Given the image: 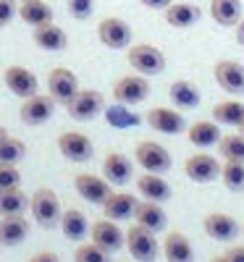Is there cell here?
<instances>
[{"label":"cell","instance_id":"36","mask_svg":"<svg viewBox=\"0 0 244 262\" xmlns=\"http://www.w3.org/2000/svg\"><path fill=\"white\" fill-rule=\"evenodd\" d=\"M74 262H110V252H105L103 247H97L95 242H90V244L76 247Z\"/></svg>","mask_w":244,"mask_h":262},{"label":"cell","instance_id":"35","mask_svg":"<svg viewBox=\"0 0 244 262\" xmlns=\"http://www.w3.org/2000/svg\"><path fill=\"white\" fill-rule=\"evenodd\" d=\"M27 155V144L16 139V137H6L3 142H0V163H8V165H16L21 163Z\"/></svg>","mask_w":244,"mask_h":262},{"label":"cell","instance_id":"2","mask_svg":"<svg viewBox=\"0 0 244 262\" xmlns=\"http://www.w3.org/2000/svg\"><path fill=\"white\" fill-rule=\"evenodd\" d=\"M126 60L129 66L142 76H158L166 71V55L163 50H158L155 45H131L126 48Z\"/></svg>","mask_w":244,"mask_h":262},{"label":"cell","instance_id":"1","mask_svg":"<svg viewBox=\"0 0 244 262\" xmlns=\"http://www.w3.org/2000/svg\"><path fill=\"white\" fill-rule=\"evenodd\" d=\"M29 210H32V217L37 221V226L42 228H55L60 226V200L53 189H37L32 196H29Z\"/></svg>","mask_w":244,"mask_h":262},{"label":"cell","instance_id":"46","mask_svg":"<svg viewBox=\"0 0 244 262\" xmlns=\"http://www.w3.org/2000/svg\"><path fill=\"white\" fill-rule=\"evenodd\" d=\"M6 137H8V131H6V128H3V126H0V142H3V139H6Z\"/></svg>","mask_w":244,"mask_h":262},{"label":"cell","instance_id":"32","mask_svg":"<svg viewBox=\"0 0 244 262\" xmlns=\"http://www.w3.org/2000/svg\"><path fill=\"white\" fill-rule=\"evenodd\" d=\"M27 207H29V196L21 191L18 186L0 191V217H3V215H21Z\"/></svg>","mask_w":244,"mask_h":262},{"label":"cell","instance_id":"42","mask_svg":"<svg viewBox=\"0 0 244 262\" xmlns=\"http://www.w3.org/2000/svg\"><path fill=\"white\" fill-rule=\"evenodd\" d=\"M226 259L229 262H244V247H231L226 252Z\"/></svg>","mask_w":244,"mask_h":262},{"label":"cell","instance_id":"12","mask_svg":"<svg viewBox=\"0 0 244 262\" xmlns=\"http://www.w3.org/2000/svg\"><path fill=\"white\" fill-rule=\"evenodd\" d=\"M74 189L82 200H87L90 205H105V200L113 194V184L100 179V176H92V173H79L74 179Z\"/></svg>","mask_w":244,"mask_h":262},{"label":"cell","instance_id":"9","mask_svg":"<svg viewBox=\"0 0 244 262\" xmlns=\"http://www.w3.org/2000/svg\"><path fill=\"white\" fill-rule=\"evenodd\" d=\"M184 173L194 184H213L215 179H220V163L208 152H194L184 160Z\"/></svg>","mask_w":244,"mask_h":262},{"label":"cell","instance_id":"31","mask_svg":"<svg viewBox=\"0 0 244 262\" xmlns=\"http://www.w3.org/2000/svg\"><path fill=\"white\" fill-rule=\"evenodd\" d=\"M213 121L218 126L239 128L241 121H244V102H239V100H223V102L213 105Z\"/></svg>","mask_w":244,"mask_h":262},{"label":"cell","instance_id":"19","mask_svg":"<svg viewBox=\"0 0 244 262\" xmlns=\"http://www.w3.org/2000/svg\"><path fill=\"white\" fill-rule=\"evenodd\" d=\"M32 39H34V45L42 48V50H48V53H60L69 48V34H66L58 24H42V27H34L32 29Z\"/></svg>","mask_w":244,"mask_h":262},{"label":"cell","instance_id":"18","mask_svg":"<svg viewBox=\"0 0 244 262\" xmlns=\"http://www.w3.org/2000/svg\"><path fill=\"white\" fill-rule=\"evenodd\" d=\"M202 228H205V233L210 238H215V242H234V238L239 236V223L229 212H210V215H205Z\"/></svg>","mask_w":244,"mask_h":262},{"label":"cell","instance_id":"16","mask_svg":"<svg viewBox=\"0 0 244 262\" xmlns=\"http://www.w3.org/2000/svg\"><path fill=\"white\" fill-rule=\"evenodd\" d=\"M103 176L113 186H126L134 179V163H131L124 152H108L103 160Z\"/></svg>","mask_w":244,"mask_h":262},{"label":"cell","instance_id":"40","mask_svg":"<svg viewBox=\"0 0 244 262\" xmlns=\"http://www.w3.org/2000/svg\"><path fill=\"white\" fill-rule=\"evenodd\" d=\"M16 16H18V3L16 0H0V29L8 27Z\"/></svg>","mask_w":244,"mask_h":262},{"label":"cell","instance_id":"24","mask_svg":"<svg viewBox=\"0 0 244 262\" xmlns=\"http://www.w3.org/2000/svg\"><path fill=\"white\" fill-rule=\"evenodd\" d=\"M134 210H137V200L134 194H126V191H118V194L113 191L103 205L108 221H129V217H134Z\"/></svg>","mask_w":244,"mask_h":262},{"label":"cell","instance_id":"34","mask_svg":"<svg viewBox=\"0 0 244 262\" xmlns=\"http://www.w3.org/2000/svg\"><path fill=\"white\" fill-rule=\"evenodd\" d=\"M220 181L229 191H244V163H231L223 160L220 165Z\"/></svg>","mask_w":244,"mask_h":262},{"label":"cell","instance_id":"27","mask_svg":"<svg viewBox=\"0 0 244 262\" xmlns=\"http://www.w3.org/2000/svg\"><path fill=\"white\" fill-rule=\"evenodd\" d=\"M163 254L166 262H194V249L192 242L181 231H171L163 242Z\"/></svg>","mask_w":244,"mask_h":262},{"label":"cell","instance_id":"44","mask_svg":"<svg viewBox=\"0 0 244 262\" xmlns=\"http://www.w3.org/2000/svg\"><path fill=\"white\" fill-rule=\"evenodd\" d=\"M236 42H239V45L244 48V16H241V21L236 24Z\"/></svg>","mask_w":244,"mask_h":262},{"label":"cell","instance_id":"21","mask_svg":"<svg viewBox=\"0 0 244 262\" xmlns=\"http://www.w3.org/2000/svg\"><path fill=\"white\" fill-rule=\"evenodd\" d=\"M137 191L145 196V200H150V202H168L171 200V184L163 179V176H158V173H145V176H139L137 179Z\"/></svg>","mask_w":244,"mask_h":262},{"label":"cell","instance_id":"28","mask_svg":"<svg viewBox=\"0 0 244 262\" xmlns=\"http://www.w3.org/2000/svg\"><path fill=\"white\" fill-rule=\"evenodd\" d=\"M210 18L220 27H236L241 21V0H210Z\"/></svg>","mask_w":244,"mask_h":262},{"label":"cell","instance_id":"45","mask_svg":"<svg viewBox=\"0 0 244 262\" xmlns=\"http://www.w3.org/2000/svg\"><path fill=\"white\" fill-rule=\"evenodd\" d=\"M210 262H229V259H226V254H218V257H213Z\"/></svg>","mask_w":244,"mask_h":262},{"label":"cell","instance_id":"13","mask_svg":"<svg viewBox=\"0 0 244 262\" xmlns=\"http://www.w3.org/2000/svg\"><path fill=\"white\" fill-rule=\"evenodd\" d=\"M213 76L223 92H229L234 97L244 95V66L239 60H218L213 69Z\"/></svg>","mask_w":244,"mask_h":262},{"label":"cell","instance_id":"26","mask_svg":"<svg viewBox=\"0 0 244 262\" xmlns=\"http://www.w3.org/2000/svg\"><path fill=\"white\" fill-rule=\"evenodd\" d=\"M187 139L197 149L215 147L220 142V126L215 121H194L192 126H187Z\"/></svg>","mask_w":244,"mask_h":262},{"label":"cell","instance_id":"14","mask_svg":"<svg viewBox=\"0 0 244 262\" xmlns=\"http://www.w3.org/2000/svg\"><path fill=\"white\" fill-rule=\"evenodd\" d=\"M147 126L155 128L158 134H184L187 131V121L184 116L176 111V107H152V111H147L145 116Z\"/></svg>","mask_w":244,"mask_h":262},{"label":"cell","instance_id":"33","mask_svg":"<svg viewBox=\"0 0 244 262\" xmlns=\"http://www.w3.org/2000/svg\"><path fill=\"white\" fill-rule=\"evenodd\" d=\"M218 155L231 163H244V134H226L218 142Z\"/></svg>","mask_w":244,"mask_h":262},{"label":"cell","instance_id":"30","mask_svg":"<svg viewBox=\"0 0 244 262\" xmlns=\"http://www.w3.org/2000/svg\"><path fill=\"white\" fill-rule=\"evenodd\" d=\"M60 231L66 238H71V242H82V238L90 233V223H87V215L82 210H63L60 215Z\"/></svg>","mask_w":244,"mask_h":262},{"label":"cell","instance_id":"38","mask_svg":"<svg viewBox=\"0 0 244 262\" xmlns=\"http://www.w3.org/2000/svg\"><path fill=\"white\" fill-rule=\"evenodd\" d=\"M21 184V173L16 165H8V163H0V191L3 189H16Z\"/></svg>","mask_w":244,"mask_h":262},{"label":"cell","instance_id":"4","mask_svg":"<svg viewBox=\"0 0 244 262\" xmlns=\"http://www.w3.org/2000/svg\"><path fill=\"white\" fill-rule=\"evenodd\" d=\"M126 249L137 262H152L160 254V244L155 238V233L139 223H134L126 231Z\"/></svg>","mask_w":244,"mask_h":262},{"label":"cell","instance_id":"7","mask_svg":"<svg viewBox=\"0 0 244 262\" xmlns=\"http://www.w3.org/2000/svg\"><path fill=\"white\" fill-rule=\"evenodd\" d=\"M79 90H82V86H79L76 74L69 71V69H63V66H58V69H53V71L48 74V95H50L58 105H69V102L76 97Z\"/></svg>","mask_w":244,"mask_h":262},{"label":"cell","instance_id":"15","mask_svg":"<svg viewBox=\"0 0 244 262\" xmlns=\"http://www.w3.org/2000/svg\"><path fill=\"white\" fill-rule=\"evenodd\" d=\"M3 81H6L8 90L16 97H21V100H27V97L39 92V79L34 76V71L24 69V66H8L6 74H3Z\"/></svg>","mask_w":244,"mask_h":262},{"label":"cell","instance_id":"11","mask_svg":"<svg viewBox=\"0 0 244 262\" xmlns=\"http://www.w3.org/2000/svg\"><path fill=\"white\" fill-rule=\"evenodd\" d=\"M53 111H55V100L50 95L37 92V95H32V97H27L24 102H21L18 116L27 126H42V123H48L53 118Z\"/></svg>","mask_w":244,"mask_h":262},{"label":"cell","instance_id":"5","mask_svg":"<svg viewBox=\"0 0 244 262\" xmlns=\"http://www.w3.org/2000/svg\"><path fill=\"white\" fill-rule=\"evenodd\" d=\"M97 37L105 48L110 50H126L131 48V37H134V32H131V27L126 24L124 18L118 16H108L103 18L97 24Z\"/></svg>","mask_w":244,"mask_h":262},{"label":"cell","instance_id":"6","mask_svg":"<svg viewBox=\"0 0 244 262\" xmlns=\"http://www.w3.org/2000/svg\"><path fill=\"white\" fill-rule=\"evenodd\" d=\"M113 97L121 105H139L150 97V79L142 74H129L121 76L113 84Z\"/></svg>","mask_w":244,"mask_h":262},{"label":"cell","instance_id":"25","mask_svg":"<svg viewBox=\"0 0 244 262\" xmlns=\"http://www.w3.org/2000/svg\"><path fill=\"white\" fill-rule=\"evenodd\" d=\"M168 97L173 102L176 111H194V107L199 105V100H202V95H199V90L187 81V79H179V81H173L168 86Z\"/></svg>","mask_w":244,"mask_h":262},{"label":"cell","instance_id":"3","mask_svg":"<svg viewBox=\"0 0 244 262\" xmlns=\"http://www.w3.org/2000/svg\"><path fill=\"white\" fill-rule=\"evenodd\" d=\"M134 160H137V165H139L145 173H158V176L168 173L171 165H173L171 152H168L163 144L152 142V139H145V142L137 144V149H134Z\"/></svg>","mask_w":244,"mask_h":262},{"label":"cell","instance_id":"39","mask_svg":"<svg viewBox=\"0 0 244 262\" xmlns=\"http://www.w3.org/2000/svg\"><path fill=\"white\" fill-rule=\"evenodd\" d=\"M95 11V0H69V13L76 21H87Z\"/></svg>","mask_w":244,"mask_h":262},{"label":"cell","instance_id":"37","mask_svg":"<svg viewBox=\"0 0 244 262\" xmlns=\"http://www.w3.org/2000/svg\"><path fill=\"white\" fill-rule=\"evenodd\" d=\"M105 118H108V123H110V126H131V123L137 126V123H139V118H137V116H131L121 102H118V105H113V107H108Z\"/></svg>","mask_w":244,"mask_h":262},{"label":"cell","instance_id":"20","mask_svg":"<svg viewBox=\"0 0 244 262\" xmlns=\"http://www.w3.org/2000/svg\"><path fill=\"white\" fill-rule=\"evenodd\" d=\"M29 233V221L24 215H3L0 217V244L18 247Z\"/></svg>","mask_w":244,"mask_h":262},{"label":"cell","instance_id":"8","mask_svg":"<svg viewBox=\"0 0 244 262\" xmlns=\"http://www.w3.org/2000/svg\"><path fill=\"white\" fill-rule=\"evenodd\" d=\"M58 149H60V155L71 163H87L95 155L92 139L87 134H82V131H63L58 137Z\"/></svg>","mask_w":244,"mask_h":262},{"label":"cell","instance_id":"23","mask_svg":"<svg viewBox=\"0 0 244 262\" xmlns=\"http://www.w3.org/2000/svg\"><path fill=\"white\" fill-rule=\"evenodd\" d=\"M134 221H137L139 226L150 228L152 233H158V231H163V228L168 226V215H166V210L160 207V202H150V200H145V202H137Z\"/></svg>","mask_w":244,"mask_h":262},{"label":"cell","instance_id":"17","mask_svg":"<svg viewBox=\"0 0 244 262\" xmlns=\"http://www.w3.org/2000/svg\"><path fill=\"white\" fill-rule=\"evenodd\" d=\"M90 233H92V242L97 244V247H103L105 252H118L121 247H126V233L116 226V221H97V223H92V228H90Z\"/></svg>","mask_w":244,"mask_h":262},{"label":"cell","instance_id":"43","mask_svg":"<svg viewBox=\"0 0 244 262\" xmlns=\"http://www.w3.org/2000/svg\"><path fill=\"white\" fill-rule=\"evenodd\" d=\"M29 262H58V254H55V252H39V254H34Z\"/></svg>","mask_w":244,"mask_h":262},{"label":"cell","instance_id":"41","mask_svg":"<svg viewBox=\"0 0 244 262\" xmlns=\"http://www.w3.org/2000/svg\"><path fill=\"white\" fill-rule=\"evenodd\" d=\"M139 3H142L145 8H152V11H166L173 0H139Z\"/></svg>","mask_w":244,"mask_h":262},{"label":"cell","instance_id":"10","mask_svg":"<svg viewBox=\"0 0 244 262\" xmlns=\"http://www.w3.org/2000/svg\"><path fill=\"white\" fill-rule=\"evenodd\" d=\"M103 107H105V100L97 90H79L76 97L66 105V111H69V116L74 121H92L103 113Z\"/></svg>","mask_w":244,"mask_h":262},{"label":"cell","instance_id":"22","mask_svg":"<svg viewBox=\"0 0 244 262\" xmlns=\"http://www.w3.org/2000/svg\"><path fill=\"white\" fill-rule=\"evenodd\" d=\"M163 16H166L168 27H173V29H189V27H194L197 21L202 18V11H199L194 3H171L163 11Z\"/></svg>","mask_w":244,"mask_h":262},{"label":"cell","instance_id":"29","mask_svg":"<svg viewBox=\"0 0 244 262\" xmlns=\"http://www.w3.org/2000/svg\"><path fill=\"white\" fill-rule=\"evenodd\" d=\"M18 16L29 27H42V24H50L53 21V8L48 3H42V0H21Z\"/></svg>","mask_w":244,"mask_h":262},{"label":"cell","instance_id":"47","mask_svg":"<svg viewBox=\"0 0 244 262\" xmlns=\"http://www.w3.org/2000/svg\"><path fill=\"white\" fill-rule=\"evenodd\" d=\"M239 134H244V121H241V126H239Z\"/></svg>","mask_w":244,"mask_h":262}]
</instances>
